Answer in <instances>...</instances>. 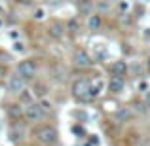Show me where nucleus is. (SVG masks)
<instances>
[{
    "label": "nucleus",
    "instance_id": "nucleus-1",
    "mask_svg": "<svg viewBox=\"0 0 150 146\" xmlns=\"http://www.w3.org/2000/svg\"><path fill=\"white\" fill-rule=\"evenodd\" d=\"M72 95L76 97L78 101H88V99H91V82L84 80V78L76 80L72 84Z\"/></svg>",
    "mask_w": 150,
    "mask_h": 146
},
{
    "label": "nucleus",
    "instance_id": "nucleus-2",
    "mask_svg": "<svg viewBox=\"0 0 150 146\" xmlns=\"http://www.w3.org/2000/svg\"><path fill=\"white\" fill-rule=\"evenodd\" d=\"M36 139L40 140L42 144L51 146V144L57 142L59 133H57V129L51 127V125H42V127H38V129H36Z\"/></svg>",
    "mask_w": 150,
    "mask_h": 146
},
{
    "label": "nucleus",
    "instance_id": "nucleus-3",
    "mask_svg": "<svg viewBox=\"0 0 150 146\" xmlns=\"http://www.w3.org/2000/svg\"><path fill=\"white\" fill-rule=\"evenodd\" d=\"M17 74H19L21 78H25V80L34 78V74H36V65H34V61H30V59L21 61V63L17 65Z\"/></svg>",
    "mask_w": 150,
    "mask_h": 146
},
{
    "label": "nucleus",
    "instance_id": "nucleus-4",
    "mask_svg": "<svg viewBox=\"0 0 150 146\" xmlns=\"http://www.w3.org/2000/svg\"><path fill=\"white\" fill-rule=\"evenodd\" d=\"M23 116L29 121H40L44 118V110L40 108V104H27L23 110Z\"/></svg>",
    "mask_w": 150,
    "mask_h": 146
},
{
    "label": "nucleus",
    "instance_id": "nucleus-5",
    "mask_svg": "<svg viewBox=\"0 0 150 146\" xmlns=\"http://www.w3.org/2000/svg\"><path fill=\"white\" fill-rule=\"evenodd\" d=\"M8 89H10V93H21L23 89H25V78H21L17 74V76H10V80H8Z\"/></svg>",
    "mask_w": 150,
    "mask_h": 146
},
{
    "label": "nucleus",
    "instance_id": "nucleus-6",
    "mask_svg": "<svg viewBox=\"0 0 150 146\" xmlns=\"http://www.w3.org/2000/svg\"><path fill=\"white\" fill-rule=\"evenodd\" d=\"M72 63L76 66H80V68H84V66H89V65H91V59H89V55L86 53V51L78 49L76 53L72 55Z\"/></svg>",
    "mask_w": 150,
    "mask_h": 146
},
{
    "label": "nucleus",
    "instance_id": "nucleus-7",
    "mask_svg": "<svg viewBox=\"0 0 150 146\" xmlns=\"http://www.w3.org/2000/svg\"><path fill=\"white\" fill-rule=\"evenodd\" d=\"M110 70H112V74H114V76L124 78V76H125V72H127V65H125L124 61H116V63H112Z\"/></svg>",
    "mask_w": 150,
    "mask_h": 146
},
{
    "label": "nucleus",
    "instance_id": "nucleus-8",
    "mask_svg": "<svg viewBox=\"0 0 150 146\" xmlns=\"http://www.w3.org/2000/svg\"><path fill=\"white\" fill-rule=\"evenodd\" d=\"M108 89H110V93H122L124 91V78L114 76L108 84Z\"/></svg>",
    "mask_w": 150,
    "mask_h": 146
},
{
    "label": "nucleus",
    "instance_id": "nucleus-9",
    "mask_svg": "<svg viewBox=\"0 0 150 146\" xmlns=\"http://www.w3.org/2000/svg\"><path fill=\"white\" fill-rule=\"evenodd\" d=\"M101 27V17L99 15H89L88 17V29L89 30H97Z\"/></svg>",
    "mask_w": 150,
    "mask_h": 146
},
{
    "label": "nucleus",
    "instance_id": "nucleus-10",
    "mask_svg": "<svg viewBox=\"0 0 150 146\" xmlns=\"http://www.w3.org/2000/svg\"><path fill=\"white\" fill-rule=\"evenodd\" d=\"M129 118H131V110L129 108H120L116 112V120L118 121H127Z\"/></svg>",
    "mask_w": 150,
    "mask_h": 146
},
{
    "label": "nucleus",
    "instance_id": "nucleus-11",
    "mask_svg": "<svg viewBox=\"0 0 150 146\" xmlns=\"http://www.w3.org/2000/svg\"><path fill=\"white\" fill-rule=\"evenodd\" d=\"M23 137V127H11L10 129V139L11 140H19Z\"/></svg>",
    "mask_w": 150,
    "mask_h": 146
},
{
    "label": "nucleus",
    "instance_id": "nucleus-12",
    "mask_svg": "<svg viewBox=\"0 0 150 146\" xmlns=\"http://www.w3.org/2000/svg\"><path fill=\"white\" fill-rule=\"evenodd\" d=\"M101 91H103V82H95V84H91V99L97 97Z\"/></svg>",
    "mask_w": 150,
    "mask_h": 146
},
{
    "label": "nucleus",
    "instance_id": "nucleus-13",
    "mask_svg": "<svg viewBox=\"0 0 150 146\" xmlns=\"http://www.w3.org/2000/svg\"><path fill=\"white\" fill-rule=\"evenodd\" d=\"M51 34H53V36H57V38H61V36H63L61 25H53V27H51Z\"/></svg>",
    "mask_w": 150,
    "mask_h": 146
},
{
    "label": "nucleus",
    "instance_id": "nucleus-14",
    "mask_svg": "<svg viewBox=\"0 0 150 146\" xmlns=\"http://www.w3.org/2000/svg\"><path fill=\"white\" fill-rule=\"evenodd\" d=\"M44 17H46V10H36L34 11V19L40 21V19H44Z\"/></svg>",
    "mask_w": 150,
    "mask_h": 146
},
{
    "label": "nucleus",
    "instance_id": "nucleus-15",
    "mask_svg": "<svg viewBox=\"0 0 150 146\" xmlns=\"http://www.w3.org/2000/svg\"><path fill=\"white\" fill-rule=\"evenodd\" d=\"M13 49L17 51V53H23V51H25V46H23L21 42H13Z\"/></svg>",
    "mask_w": 150,
    "mask_h": 146
},
{
    "label": "nucleus",
    "instance_id": "nucleus-16",
    "mask_svg": "<svg viewBox=\"0 0 150 146\" xmlns=\"http://www.w3.org/2000/svg\"><path fill=\"white\" fill-rule=\"evenodd\" d=\"M10 116H13V118H17V116H19V108H17V104H13V108H10Z\"/></svg>",
    "mask_w": 150,
    "mask_h": 146
},
{
    "label": "nucleus",
    "instance_id": "nucleus-17",
    "mask_svg": "<svg viewBox=\"0 0 150 146\" xmlns=\"http://www.w3.org/2000/svg\"><path fill=\"white\" fill-rule=\"evenodd\" d=\"M144 101H146V106L150 108V93H146V99H144Z\"/></svg>",
    "mask_w": 150,
    "mask_h": 146
},
{
    "label": "nucleus",
    "instance_id": "nucleus-18",
    "mask_svg": "<svg viewBox=\"0 0 150 146\" xmlns=\"http://www.w3.org/2000/svg\"><path fill=\"white\" fill-rule=\"evenodd\" d=\"M0 76H6V68L4 66H0Z\"/></svg>",
    "mask_w": 150,
    "mask_h": 146
},
{
    "label": "nucleus",
    "instance_id": "nucleus-19",
    "mask_svg": "<svg viewBox=\"0 0 150 146\" xmlns=\"http://www.w3.org/2000/svg\"><path fill=\"white\" fill-rule=\"evenodd\" d=\"M146 65H148V68H150V59H148V63H146Z\"/></svg>",
    "mask_w": 150,
    "mask_h": 146
},
{
    "label": "nucleus",
    "instance_id": "nucleus-20",
    "mask_svg": "<svg viewBox=\"0 0 150 146\" xmlns=\"http://www.w3.org/2000/svg\"><path fill=\"white\" fill-rule=\"evenodd\" d=\"M0 27H2V19H0Z\"/></svg>",
    "mask_w": 150,
    "mask_h": 146
},
{
    "label": "nucleus",
    "instance_id": "nucleus-21",
    "mask_svg": "<svg viewBox=\"0 0 150 146\" xmlns=\"http://www.w3.org/2000/svg\"><path fill=\"white\" fill-rule=\"evenodd\" d=\"M108 2H112V0H108Z\"/></svg>",
    "mask_w": 150,
    "mask_h": 146
},
{
    "label": "nucleus",
    "instance_id": "nucleus-22",
    "mask_svg": "<svg viewBox=\"0 0 150 146\" xmlns=\"http://www.w3.org/2000/svg\"><path fill=\"white\" fill-rule=\"evenodd\" d=\"M144 2H146V0H144Z\"/></svg>",
    "mask_w": 150,
    "mask_h": 146
}]
</instances>
